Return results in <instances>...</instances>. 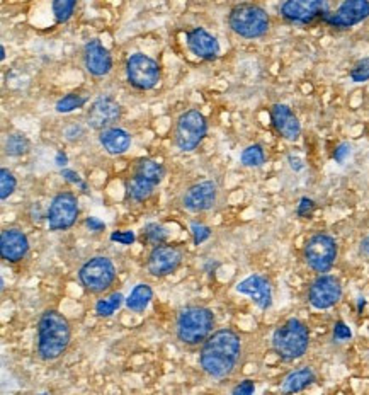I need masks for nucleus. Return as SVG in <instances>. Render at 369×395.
Returning a JSON list of instances; mask_svg holds the SVG:
<instances>
[{"label": "nucleus", "instance_id": "nucleus-1", "mask_svg": "<svg viewBox=\"0 0 369 395\" xmlns=\"http://www.w3.org/2000/svg\"><path fill=\"white\" fill-rule=\"evenodd\" d=\"M242 356V339L230 327L213 330L201 344L199 365L208 377L225 380L235 372Z\"/></svg>", "mask_w": 369, "mask_h": 395}, {"label": "nucleus", "instance_id": "nucleus-2", "mask_svg": "<svg viewBox=\"0 0 369 395\" xmlns=\"http://www.w3.org/2000/svg\"><path fill=\"white\" fill-rule=\"evenodd\" d=\"M72 341V326L60 310L46 308L38 322V355L45 361L62 358Z\"/></svg>", "mask_w": 369, "mask_h": 395}, {"label": "nucleus", "instance_id": "nucleus-3", "mask_svg": "<svg viewBox=\"0 0 369 395\" xmlns=\"http://www.w3.org/2000/svg\"><path fill=\"white\" fill-rule=\"evenodd\" d=\"M215 322V313L211 308L203 305H188L177 313V339L186 346H199L213 334Z\"/></svg>", "mask_w": 369, "mask_h": 395}, {"label": "nucleus", "instance_id": "nucleus-4", "mask_svg": "<svg viewBox=\"0 0 369 395\" xmlns=\"http://www.w3.org/2000/svg\"><path fill=\"white\" fill-rule=\"evenodd\" d=\"M273 350L284 361H295L305 356L310 346V330L300 318H288L273 333Z\"/></svg>", "mask_w": 369, "mask_h": 395}, {"label": "nucleus", "instance_id": "nucleus-5", "mask_svg": "<svg viewBox=\"0 0 369 395\" xmlns=\"http://www.w3.org/2000/svg\"><path fill=\"white\" fill-rule=\"evenodd\" d=\"M228 26L244 40H257L267 35L271 18L264 7L257 4H239L228 14Z\"/></svg>", "mask_w": 369, "mask_h": 395}, {"label": "nucleus", "instance_id": "nucleus-6", "mask_svg": "<svg viewBox=\"0 0 369 395\" xmlns=\"http://www.w3.org/2000/svg\"><path fill=\"white\" fill-rule=\"evenodd\" d=\"M79 282L87 293L108 291L116 282V266L108 256H94L79 269Z\"/></svg>", "mask_w": 369, "mask_h": 395}, {"label": "nucleus", "instance_id": "nucleus-7", "mask_svg": "<svg viewBox=\"0 0 369 395\" xmlns=\"http://www.w3.org/2000/svg\"><path fill=\"white\" fill-rule=\"evenodd\" d=\"M208 133L206 118L198 109L182 113L174 128V143L181 152H194Z\"/></svg>", "mask_w": 369, "mask_h": 395}, {"label": "nucleus", "instance_id": "nucleus-8", "mask_svg": "<svg viewBox=\"0 0 369 395\" xmlns=\"http://www.w3.org/2000/svg\"><path fill=\"white\" fill-rule=\"evenodd\" d=\"M339 247L337 242L329 233H315L305 242L303 247V257L310 269L315 273H329L335 265L337 259Z\"/></svg>", "mask_w": 369, "mask_h": 395}, {"label": "nucleus", "instance_id": "nucleus-9", "mask_svg": "<svg viewBox=\"0 0 369 395\" xmlns=\"http://www.w3.org/2000/svg\"><path fill=\"white\" fill-rule=\"evenodd\" d=\"M80 213L79 199L74 193H58L57 196L52 199L48 210H46V223L52 232H63L69 230L77 223Z\"/></svg>", "mask_w": 369, "mask_h": 395}, {"label": "nucleus", "instance_id": "nucleus-10", "mask_svg": "<svg viewBox=\"0 0 369 395\" xmlns=\"http://www.w3.org/2000/svg\"><path fill=\"white\" fill-rule=\"evenodd\" d=\"M126 79L138 91H150L160 80V67L145 53H135L126 60Z\"/></svg>", "mask_w": 369, "mask_h": 395}, {"label": "nucleus", "instance_id": "nucleus-11", "mask_svg": "<svg viewBox=\"0 0 369 395\" xmlns=\"http://www.w3.org/2000/svg\"><path fill=\"white\" fill-rule=\"evenodd\" d=\"M342 299V284L337 276L320 274L310 284L308 288V301L313 308L327 310L332 308L339 300Z\"/></svg>", "mask_w": 369, "mask_h": 395}, {"label": "nucleus", "instance_id": "nucleus-12", "mask_svg": "<svg viewBox=\"0 0 369 395\" xmlns=\"http://www.w3.org/2000/svg\"><path fill=\"white\" fill-rule=\"evenodd\" d=\"M182 259H184L182 250L165 242V244L154 245V249L150 250L147 259V269L155 278H165L179 269Z\"/></svg>", "mask_w": 369, "mask_h": 395}, {"label": "nucleus", "instance_id": "nucleus-13", "mask_svg": "<svg viewBox=\"0 0 369 395\" xmlns=\"http://www.w3.org/2000/svg\"><path fill=\"white\" fill-rule=\"evenodd\" d=\"M329 14L325 0H284L281 6V16L288 23L310 24L318 18Z\"/></svg>", "mask_w": 369, "mask_h": 395}, {"label": "nucleus", "instance_id": "nucleus-14", "mask_svg": "<svg viewBox=\"0 0 369 395\" xmlns=\"http://www.w3.org/2000/svg\"><path fill=\"white\" fill-rule=\"evenodd\" d=\"M218 199V186L213 181H199L189 186L182 194V206L191 213H203L211 210Z\"/></svg>", "mask_w": 369, "mask_h": 395}, {"label": "nucleus", "instance_id": "nucleus-15", "mask_svg": "<svg viewBox=\"0 0 369 395\" xmlns=\"http://www.w3.org/2000/svg\"><path fill=\"white\" fill-rule=\"evenodd\" d=\"M369 18V0H344L334 14L325 16V23L332 28L349 29Z\"/></svg>", "mask_w": 369, "mask_h": 395}, {"label": "nucleus", "instance_id": "nucleus-16", "mask_svg": "<svg viewBox=\"0 0 369 395\" xmlns=\"http://www.w3.org/2000/svg\"><path fill=\"white\" fill-rule=\"evenodd\" d=\"M121 118V106L111 96L97 97L87 111V125L92 130L103 131L111 128Z\"/></svg>", "mask_w": 369, "mask_h": 395}, {"label": "nucleus", "instance_id": "nucleus-17", "mask_svg": "<svg viewBox=\"0 0 369 395\" xmlns=\"http://www.w3.org/2000/svg\"><path fill=\"white\" fill-rule=\"evenodd\" d=\"M240 295L249 296L261 310L271 308L273 305V286L271 282L262 274H250L237 284Z\"/></svg>", "mask_w": 369, "mask_h": 395}, {"label": "nucleus", "instance_id": "nucleus-18", "mask_svg": "<svg viewBox=\"0 0 369 395\" xmlns=\"http://www.w3.org/2000/svg\"><path fill=\"white\" fill-rule=\"evenodd\" d=\"M29 239L21 228L11 227L0 233V256L7 262H19L28 256Z\"/></svg>", "mask_w": 369, "mask_h": 395}, {"label": "nucleus", "instance_id": "nucleus-19", "mask_svg": "<svg viewBox=\"0 0 369 395\" xmlns=\"http://www.w3.org/2000/svg\"><path fill=\"white\" fill-rule=\"evenodd\" d=\"M84 65L94 77H104L113 69V57L99 40H91L84 46Z\"/></svg>", "mask_w": 369, "mask_h": 395}, {"label": "nucleus", "instance_id": "nucleus-20", "mask_svg": "<svg viewBox=\"0 0 369 395\" xmlns=\"http://www.w3.org/2000/svg\"><path fill=\"white\" fill-rule=\"evenodd\" d=\"M186 45H188L191 53L196 55L201 60L213 62L220 55L218 40L205 28H194L186 33Z\"/></svg>", "mask_w": 369, "mask_h": 395}, {"label": "nucleus", "instance_id": "nucleus-21", "mask_svg": "<svg viewBox=\"0 0 369 395\" xmlns=\"http://www.w3.org/2000/svg\"><path fill=\"white\" fill-rule=\"evenodd\" d=\"M271 121L279 135L288 142L298 140L301 133L300 120L286 104H274L271 108Z\"/></svg>", "mask_w": 369, "mask_h": 395}, {"label": "nucleus", "instance_id": "nucleus-22", "mask_svg": "<svg viewBox=\"0 0 369 395\" xmlns=\"http://www.w3.org/2000/svg\"><path fill=\"white\" fill-rule=\"evenodd\" d=\"M99 142L109 155H121L131 145V135L126 130L111 126L99 131Z\"/></svg>", "mask_w": 369, "mask_h": 395}, {"label": "nucleus", "instance_id": "nucleus-23", "mask_svg": "<svg viewBox=\"0 0 369 395\" xmlns=\"http://www.w3.org/2000/svg\"><path fill=\"white\" fill-rule=\"evenodd\" d=\"M317 375L310 367H303L300 369H295V372L288 373L284 377L281 390L284 394H295V392H303L305 389H308L310 385L315 384Z\"/></svg>", "mask_w": 369, "mask_h": 395}, {"label": "nucleus", "instance_id": "nucleus-24", "mask_svg": "<svg viewBox=\"0 0 369 395\" xmlns=\"http://www.w3.org/2000/svg\"><path fill=\"white\" fill-rule=\"evenodd\" d=\"M125 189L128 199L135 203H142L147 201V199L154 194L155 184L145 179V177L138 176V174H133V176L125 182Z\"/></svg>", "mask_w": 369, "mask_h": 395}, {"label": "nucleus", "instance_id": "nucleus-25", "mask_svg": "<svg viewBox=\"0 0 369 395\" xmlns=\"http://www.w3.org/2000/svg\"><path fill=\"white\" fill-rule=\"evenodd\" d=\"M152 299H154V290H152L150 284L138 283L137 286L131 290L128 299L125 300V304H126V307H128V310H131V312L140 313V312H143L148 305H150Z\"/></svg>", "mask_w": 369, "mask_h": 395}, {"label": "nucleus", "instance_id": "nucleus-26", "mask_svg": "<svg viewBox=\"0 0 369 395\" xmlns=\"http://www.w3.org/2000/svg\"><path fill=\"white\" fill-rule=\"evenodd\" d=\"M135 174H138V176L145 177V179L154 182L155 186H159L165 177V169H164V165L157 162V160L142 159L137 162Z\"/></svg>", "mask_w": 369, "mask_h": 395}, {"label": "nucleus", "instance_id": "nucleus-27", "mask_svg": "<svg viewBox=\"0 0 369 395\" xmlns=\"http://www.w3.org/2000/svg\"><path fill=\"white\" fill-rule=\"evenodd\" d=\"M125 301V296L120 291H114L108 299H101L97 300L96 304V313L99 317H113L116 310H120V307Z\"/></svg>", "mask_w": 369, "mask_h": 395}, {"label": "nucleus", "instance_id": "nucleus-28", "mask_svg": "<svg viewBox=\"0 0 369 395\" xmlns=\"http://www.w3.org/2000/svg\"><path fill=\"white\" fill-rule=\"evenodd\" d=\"M29 140L23 133H11L6 140V154L9 157H23L29 152Z\"/></svg>", "mask_w": 369, "mask_h": 395}, {"label": "nucleus", "instance_id": "nucleus-29", "mask_svg": "<svg viewBox=\"0 0 369 395\" xmlns=\"http://www.w3.org/2000/svg\"><path fill=\"white\" fill-rule=\"evenodd\" d=\"M143 240H147L148 244L152 245H160L165 244L169 239V230L164 227V225L157 223V222H150L143 227Z\"/></svg>", "mask_w": 369, "mask_h": 395}, {"label": "nucleus", "instance_id": "nucleus-30", "mask_svg": "<svg viewBox=\"0 0 369 395\" xmlns=\"http://www.w3.org/2000/svg\"><path fill=\"white\" fill-rule=\"evenodd\" d=\"M240 160L245 167H261V165L266 162L264 148L261 145H250L242 152Z\"/></svg>", "mask_w": 369, "mask_h": 395}, {"label": "nucleus", "instance_id": "nucleus-31", "mask_svg": "<svg viewBox=\"0 0 369 395\" xmlns=\"http://www.w3.org/2000/svg\"><path fill=\"white\" fill-rule=\"evenodd\" d=\"M86 103H87L86 97L72 92V94L63 96L62 99L57 103V106H55V109H57V113H60V114H69L72 111H75V109L82 108Z\"/></svg>", "mask_w": 369, "mask_h": 395}, {"label": "nucleus", "instance_id": "nucleus-32", "mask_svg": "<svg viewBox=\"0 0 369 395\" xmlns=\"http://www.w3.org/2000/svg\"><path fill=\"white\" fill-rule=\"evenodd\" d=\"M77 0H53V14L57 23H67L75 12Z\"/></svg>", "mask_w": 369, "mask_h": 395}, {"label": "nucleus", "instance_id": "nucleus-33", "mask_svg": "<svg viewBox=\"0 0 369 395\" xmlns=\"http://www.w3.org/2000/svg\"><path fill=\"white\" fill-rule=\"evenodd\" d=\"M16 188H18V181H16L14 174L9 169H2L0 171V198L7 199L14 193Z\"/></svg>", "mask_w": 369, "mask_h": 395}, {"label": "nucleus", "instance_id": "nucleus-34", "mask_svg": "<svg viewBox=\"0 0 369 395\" xmlns=\"http://www.w3.org/2000/svg\"><path fill=\"white\" fill-rule=\"evenodd\" d=\"M351 79L358 84L369 80V57L363 58V60H359L354 67H352Z\"/></svg>", "mask_w": 369, "mask_h": 395}, {"label": "nucleus", "instance_id": "nucleus-35", "mask_svg": "<svg viewBox=\"0 0 369 395\" xmlns=\"http://www.w3.org/2000/svg\"><path fill=\"white\" fill-rule=\"evenodd\" d=\"M191 235H193L194 245H199V244H203V242H206L208 239H210L211 228L208 227V225L193 222V223H191Z\"/></svg>", "mask_w": 369, "mask_h": 395}, {"label": "nucleus", "instance_id": "nucleus-36", "mask_svg": "<svg viewBox=\"0 0 369 395\" xmlns=\"http://www.w3.org/2000/svg\"><path fill=\"white\" fill-rule=\"evenodd\" d=\"M352 338V330L351 327L346 324L344 321H337L334 326V339L339 343H344V341H349Z\"/></svg>", "mask_w": 369, "mask_h": 395}, {"label": "nucleus", "instance_id": "nucleus-37", "mask_svg": "<svg viewBox=\"0 0 369 395\" xmlns=\"http://www.w3.org/2000/svg\"><path fill=\"white\" fill-rule=\"evenodd\" d=\"M109 239H111V242H118V244L121 245H131L137 240V235L131 230H116L109 235Z\"/></svg>", "mask_w": 369, "mask_h": 395}, {"label": "nucleus", "instance_id": "nucleus-38", "mask_svg": "<svg viewBox=\"0 0 369 395\" xmlns=\"http://www.w3.org/2000/svg\"><path fill=\"white\" fill-rule=\"evenodd\" d=\"M313 210H315V201L310 198H301L300 205L296 208V213H298L301 218H308V216L313 213Z\"/></svg>", "mask_w": 369, "mask_h": 395}, {"label": "nucleus", "instance_id": "nucleus-39", "mask_svg": "<svg viewBox=\"0 0 369 395\" xmlns=\"http://www.w3.org/2000/svg\"><path fill=\"white\" fill-rule=\"evenodd\" d=\"M62 176L65 177V181H69V182H72V184L79 186V188L82 191H87L86 182L82 181V177H80L77 172L72 171V169H62Z\"/></svg>", "mask_w": 369, "mask_h": 395}, {"label": "nucleus", "instance_id": "nucleus-40", "mask_svg": "<svg viewBox=\"0 0 369 395\" xmlns=\"http://www.w3.org/2000/svg\"><path fill=\"white\" fill-rule=\"evenodd\" d=\"M254 392H256V384H254L252 380L240 382V384L237 386H233V390H232L233 395H252Z\"/></svg>", "mask_w": 369, "mask_h": 395}, {"label": "nucleus", "instance_id": "nucleus-41", "mask_svg": "<svg viewBox=\"0 0 369 395\" xmlns=\"http://www.w3.org/2000/svg\"><path fill=\"white\" fill-rule=\"evenodd\" d=\"M86 227L91 232H103V230H106V223L101 222V220L96 218V216H89V218H86Z\"/></svg>", "mask_w": 369, "mask_h": 395}, {"label": "nucleus", "instance_id": "nucleus-42", "mask_svg": "<svg viewBox=\"0 0 369 395\" xmlns=\"http://www.w3.org/2000/svg\"><path fill=\"white\" fill-rule=\"evenodd\" d=\"M351 154V148H349V145H347V143H342L341 147L337 148V150H335V160H337V162H344V160H346V157Z\"/></svg>", "mask_w": 369, "mask_h": 395}, {"label": "nucleus", "instance_id": "nucleus-43", "mask_svg": "<svg viewBox=\"0 0 369 395\" xmlns=\"http://www.w3.org/2000/svg\"><path fill=\"white\" fill-rule=\"evenodd\" d=\"M359 250L364 257H369V235H366L363 240H361Z\"/></svg>", "mask_w": 369, "mask_h": 395}, {"label": "nucleus", "instance_id": "nucleus-44", "mask_svg": "<svg viewBox=\"0 0 369 395\" xmlns=\"http://www.w3.org/2000/svg\"><path fill=\"white\" fill-rule=\"evenodd\" d=\"M290 162H291V167L295 169V171H301V169H303V164H301V160L296 159V157H290Z\"/></svg>", "mask_w": 369, "mask_h": 395}, {"label": "nucleus", "instance_id": "nucleus-45", "mask_svg": "<svg viewBox=\"0 0 369 395\" xmlns=\"http://www.w3.org/2000/svg\"><path fill=\"white\" fill-rule=\"evenodd\" d=\"M57 165H60V167L67 165V155L62 154V152H58L57 154Z\"/></svg>", "mask_w": 369, "mask_h": 395}, {"label": "nucleus", "instance_id": "nucleus-46", "mask_svg": "<svg viewBox=\"0 0 369 395\" xmlns=\"http://www.w3.org/2000/svg\"><path fill=\"white\" fill-rule=\"evenodd\" d=\"M0 60H6V48L0 46Z\"/></svg>", "mask_w": 369, "mask_h": 395}]
</instances>
